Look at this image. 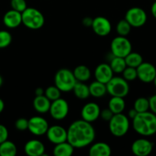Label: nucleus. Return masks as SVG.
<instances>
[{"label":"nucleus","mask_w":156,"mask_h":156,"mask_svg":"<svg viewBox=\"0 0 156 156\" xmlns=\"http://www.w3.org/2000/svg\"><path fill=\"white\" fill-rule=\"evenodd\" d=\"M152 82L154 83V85L155 86V88H156V76H155V78L154 79V80H153Z\"/></svg>","instance_id":"45"},{"label":"nucleus","mask_w":156,"mask_h":156,"mask_svg":"<svg viewBox=\"0 0 156 156\" xmlns=\"http://www.w3.org/2000/svg\"><path fill=\"white\" fill-rule=\"evenodd\" d=\"M24 151L28 156H43L45 152V146L40 140H31L24 145Z\"/></svg>","instance_id":"17"},{"label":"nucleus","mask_w":156,"mask_h":156,"mask_svg":"<svg viewBox=\"0 0 156 156\" xmlns=\"http://www.w3.org/2000/svg\"><path fill=\"white\" fill-rule=\"evenodd\" d=\"M67 141L74 149H82L93 143L96 137V131L91 123L77 120L70 123L67 128Z\"/></svg>","instance_id":"1"},{"label":"nucleus","mask_w":156,"mask_h":156,"mask_svg":"<svg viewBox=\"0 0 156 156\" xmlns=\"http://www.w3.org/2000/svg\"><path fill=\"white\" fill-rule=\"evenodd\" d=\"M49 114L56 120H62L67 117L69 113V105L65 99L60 98L51 101Z\"/></svg>","instance_id":"9"},{"label":"nucleus","mask_w":156,"mask_h":156,"mask_svg":"<svg viewBox=\"0 0 156 156\" xmlns=\"http://www.w3.org/2000/svg\"><path fill=\"white\" fill-rule=\"evenodd\" d=\"M44 95L50 101L57 100V99L60 98L61 95V91L56 85H50V86L47 87L45 90H44Z\"/></svg>","instance_id":"31"},{"label":"nucleus","mask_w":156,"mask_h":156,"mask_svg":"<svg viewBox=\"0 0 156 156\" xmlns=\"http://www.w3.org/2000/svg\"><path fill=\"white\" fill-rule=\"evenodd\" d=\"M100 111L101 109L97 104L95 102H89L84 105L81 109V118L92 123L99 118Z\"/></svg>","instance_id":"15"},{"label":"nucleus","mask_w":156,"mask_h":156,"mask_svg":"<svg viewBox=\"0 0 156 156\" xmlns=\"http://www.w3.org/2000/svg\"><path fill=\"white\" fill-rule=\"evenodd\" d=\"M17 150L16 145L8 140L0 144V156H15Z\"/></svg>","instance_id":"26"},{"label":"nucleus","mask_w":156,"mask_h":156,"mask_svg":"<svg viewBox=\"0 0 156 156\" xmlns=\"http://www.w3.org/2000/svg\"><path fill=\"white\" fill-rule=\"evenodd\" d=\"M12 41V36L8 30H0V49H4L9 47Z\"/></svg>","instance_id":"32"},{"label":"nucleus","mask_w":156,"mask_h":156,"mask_svg":"<svg viewBox=\"0 0 156 156\" xmlns=\"http://www.w3.org/2000/svg\"><path fill=\"white\" fill-rule=\"evenodd\" d=\"M132 126L136 133L142 136H151L156 133V114L151 111L138 113L132 120Z\"/></svg>","instance_id":"2"},{"label":"nucleus","mask_w":156,"mask_h":156,"mask_svg":"<svg viewBox=\"0 0 156 156\" xmlns=\"http://www.w3.org/2000/svg\"><path fill=\"white\" fill-rule=\"evenodd\" d=\"M74 152V147L67 141L54 145L53 154L55 156H70Z\"/></svg>","instance_id":"21"},{"label":"nucleus","mask_w":156,"mask_h":156,"mask_svg":"<svg viewBox=\"0 0 156 156\" xmlns=\"http://www.w3.org/2000/svg\"><path fill=\"white\" fill-rule=\"evenodd\" d=\"M127 66L137 68L142 62H143V58L142 55L136 52H130L125 57Z\"/></svg>","instance_id":"28"},{"label":"nucleus","mask_w":156,"mask_h":156,"mask_svg":"<svg viewBox=\"0 0 156 156\" xmlns=\"http://www.w3.org/2000/svg\"><path fill=\"white\" fill-rule=\"evenodd\" d=\"M88 153L90 156H110L112 153V149L107 143L98 142L91 145Z\"/></svg>","instance_id":"19"},{"label":"nucleus","mask_w":156,"mask_h":156,"mask_svg":"<svg viewBox=\"0 0 156 156\" xmlns=\"http://www.w3.org/2000/svg\"><path fill=\"white\" fill-rule=\"evenodd\" d=\"M132 26L130 25L129 23L124 18V19L120 20L119 22L116 24V33L119 36L127 37L129 34L130 31H131Z\"/></svg>","instance_id":"29"},{"label":"nucleus","mask_w":156,"mask_h":156,"mask_svg":"<svg viewBox=\"0 0 156 156\" xmlns=\"http://www.w3.org/2000/svg\"><path fill=\"white\" fill-rule=\"evenodd\" d=\"M74 77L77 82H87L91 77V72L90 69L84 65H79L73 71Z\"/></svg>","instance_id":"24"},{"label":"nucleus","mask_w":156,"mask_h":156,"mask_svg":"<svg viewBox=\"0 0 156 156\" xmlns=\"http://www.w3.org/2000/svg\"><path fill=\"white\" fill-rule=\"evenodd\" d=\"M133 108L137 111L138 113L145 112L149 111V101L148 98L144 97L138 98L134 102Z\"/></svg>","instance_id":"30"},{"label":"nucleus","mask_w":156,"mask_h":156,"mask_svg":"<svg viewBox=\"0 0 156 156\" xmlns=\"http://www.w3.org/2000/svg\"><path fill=\"white\" fill-rule=\"evenodd\" d=\"M51 101L44 94L35 96L33 100V108L39 114H46L49 111Z\"/></svg>","instance_id":"20"},{"label":"nucleus","mask_w":156,"mask_h":156,"mask_svg":"<svg viewBox=\"0 0 156 156\" xmlns=\"http://www.w3.org/2000/svg\"><path fill=\"white\" fill-rule=\"evenodd\" d=\"M149 101V110L151 112L156 114V94L151 96L148 98Z\"/></svg>","instance_id":"38"},{"label":"nucleus","mask_w":156,"mask_h":156,"mask_svg":"<svg viewBox=\"0 0 156 156\" xmlns=\"http://www.w3.org/2000/svg\"><path fill=\"white\" fill-rule=\"evenodd\" d=\"M73 92L75 97L80 100H85L90 96L89 85H86L84 82H76L73 88Z\"/></svg>","instance_id":"25"},{"label":"nucleus","mask_w":156,"mask_h":156,"mask_svg":"<svg viewBox=\"0 0 156 156\" xmlns=\"http://www.w3.org/2000/svg\"><path fill=\"white\" fill-rule=\"evenodd\" d=\"M5 108V103L4 101H3L2 99L0 98V114H1L2 112L3 111V110H4Z\"/></svg>","instance_id":"43"},{"label":"nucleus","mask_w":156,"mask_h":156,"mask_svg":"<svg viewBox=\"0 0 156 156\" xmlns=\"http://www.w3.org/2000/svg\"><path fill=\"white\" fill-rule=\"evenodd\" d=\"M10 5L12 9L21 12V13H22L28 8L25 0H11Z\"/></svg>","instance_id":"34"},{"label":"nucleus","mask_w":156,"mask_h":156,"mask_svg":"<svg viewBox=\"0 0 156 156\" xmlns=\"http://www.w3.org/2000/svg\"><path fill=\"white\" fill-rule=\"evenodd\" d=\"M3 23L9 28H16L22 24L21 13L13 9L8 11L3 16Z\"/></svg>","instance_id":"18"},{"label":"nucleus","mask_w":156,"mask_h":156,"mask_svg":"<svg viewBox=\"0 0 156 156\" xmlns=\"http://www.w3.org/2000/svg\"><path fill=\"white\" fill-rule=\"evenodd\" d=\"M15 126L18 130L19 131H24L28 129V120L24 117H21L18 118V120L15 121Z\"/></svg>","instance_id":"35"},{"label":"nucleus","mask_w":156,"mask_h":156,"mask_svg":"<svg viewBox=\"0 0 156 156\" xmlns=\"http://www.w3.org/2000/svg\"><path fill=\"white\" fill-rule=\"evenodd\" d=\"M22 24L31 30H39L44 26V16L38 9L28 7L21 13Z\"/></svg>","instance_id":"3"},{"label":"nucleus","mask_w":156,"mask_h":156,"mask_svg":"<svg viewBox=\"0 0 156 156\" xmlns=\"http://www.w3.org/2000/svg\"><path fill=\"white\" fill-rule=\"evenodd\" d=\"M2 84H3V79H2V77L0 76V87L2 85Z\"/></svg>","instance_id":"44"},{"label":"nucleus","mask_w":156,"mask_h":156,"mask_svg":"<svg viewBox=\"0 0 156 156\" xmlns=\"http://www.w3.org/2000/svg\"><path fill=\"white\" fill-rule=\"evenodd\" d=\"M93 18H90V17H85L84 18H83L82 24L85 27H91L92 23H93Z\"/></svg>","instance_id":"39"},{"label":"nucleus","mask_w":156,"mask_h":156,"mask_svg":"<svg viewBox=\"0 0 156 156\" xmlns=\"http://www.w3.org/2000/svg\"><path fill=\"white\" fill-rule=\"evenodd\" d=\"M108 123L110 133L116 137L125 136L130 127L129 118L122 113L114 114Z\"/></svg>","instance_id":"5"},{"label":"nucleus","mask_w":156,"mask_h":156,"mask_svg":"<svg viewBox=\"0 0 156 156\" xmlns=\"http://www.w3.org/2000/svg\"><path fill=\"white\" fill-rule=\"evenodd\" d=\"M114 114L111 111V110L110 108H106V109H103L102 111H100V115H99V117L102 119L104 121L109 122L112 119V117H113Z\"/></svg>","instance_id":"36"},{"label":"nucleus","mask_w":156,"mask_h":156,"mask_svg":"<svg viewBox=\"0 0 156 156\" xmlns=\"http://www.w3.org/2000/svg\"><path fill=\"white\" fill-rule=\"evenodd\" d=\"M89 89H90V96L96 98L104 97L107 93L106 84L98 82L96 80L90 83V85H89Z\"/></svg>","instance_id":"22"},{"label":"nucleus","mask_w":156,"mask_h":156,"mask_svg":"<svg viewBox=\"0 0 156 156\" xmlns=\"http://www.w3.org/2000/svg\"><path fill=\"white\" fill-rule=\"evenodd\" d=\"M48 128V122L45 118L41 116H34L28 120V129L34 136H40L45 135Z\"/></svg>","instance_id":"10"},{"label":"nucleus","mask_w":156,"mask_h":156,"mask_svg":"<svg viewBox=\"0 0 156 156\" xmlns=\"http://www.w3.org/2000/svg\"><path fill=\"white\" fill-rule=\"evenodd\" d=\"M76 80L73 71L68 69H61L54 76V85L61 90V92H70L73 91Z\"/></svg>","instance_id":"4"},{"label":"nucleus","mask_w":156,"mask_h":156,"mask_svg":"<svg viewBox=\"0 0 156 156\" xmlns=\"http://www.w3.org/2000/svg\"><path fill=\"white\" fill-rule=\"evenodd\" d=\"M113 76L114 73L112 70L110 64L108 63L102 62L99 64L94 70L95 79L102 83L106 84Z\"/></svg>","instance_id":"16"},{"label":"nucleus","mask_w":156,"mask_h":156,"mask_svg":"<svg viewBox=\"0 0 156 156\" xmlns=\"http://www.w3.org/2000/svg\"><path fill=\"white\" fill-rule=\"evenodd\" d=\"M137 79L144 83L152 82L156 76V68L153 64L143 62L136 68Z\"/></svg>","instance_id":"11"},{"label":"nucleus","mask_w":156,"mask_h":156,"mask_svg":"<svg viewBox=\"0 0 156 156\" xmlns=\"http://www.w3.org/2000/svg\"><path fill=\"white\" fill-rule=\"evenodd\" d=\"M154 145L150 140L140 138L135 140L131 146L132 152L136 156H148L151 153Z\"/></svg>","instance_id":"14"},{"label":"nucleus","mask_w":156,"mask_h":156,"mask_svg":"<svg viewBox=\"0 0 156 156\" xmlns=\"http://www.w3.org/2000/svg\"><path fill=\"white\" fill-rule=\"evenodd\" d=\"M154 1H156V0H154Z\"/></svg>","instance_id":"46"},{"label":"nucleus","mask_w":156,"mask_h":156,"mask_svg":"<svg viewBox=\"0 0 156 156\" xmlns=\"http://www.w3.org/2000/svg\"><path fill=\"white\" fill-rule=\"evenodd\" d=\"M107 93L111 97L125 98L128 95L129 92V85L128 81L125 80L123 77L113 76L106 84Z\"/></svg>","instance_id":"6"},{"label":"nucleus","mask_w":156,"mask_h":156,"mask_svg":"<svg viewBox=\"0 0 156 156\" xmlns=\"http://www.w3.org/2000/svg\"><path fill=\"white\" fill-rule=\"evenodd\" d=\"M151 12L152 16L156 19V1H154V2H153V4L151 5Z\"/></svg>","instance_id":"41"},{"label":"nucleus","mask_w":156,"mask_h":156,"mask_svg":"<svg viewBox=\"0 0 156 156\" xmlns=\"http://www.w3.org/2000/svg\"><path fill=\"white\" fill-rule=\"evenodd\" d=\"M108 108L111 110L114 114H120L123 112L125 108V102L124 98L113 96L110 99L108 103Z\"/></svg>","instance_id":"23"},{"label":"nucleus","mask_w":156,"mask_h":156,"mask_svg":"<svg viewBox=\"0 0 156 156\" xmlns=\"http://www.w3.org/2000/svg\"><path fill=\"white\" fill-rule=\"evenodd\" d=\"M45 135L47 136L49 142L54 145L65 142L67 140V129L60 125H53L49 126Z\"/></svg>","instance_id":"13"},{"label":"nucleus","mask_w":156,"mask_h":156,"mask_svg":"<svg viewBox=\"0 0 156 156\" xmlns=\"http://www.w3.org/2000/svg\"><path fill=\"white\" fill-rule=\"evenodd\" d=\"M35 96H40L44 94V90L42 88H37L35 91Z\"/></svg>","instance_id":"42"},{"label":"nucleus","mask_w":156,"mask_h":156,"mask_svg":"<svg viewBox=\"0 0 156 156\" xmlns=\"http://www.w3.org/2000/svg\"><path fill=\"white\" fill-rule=\"evenodd\" d=\"M147 14L143 9L139 7H132L127 10L125 19L133 27H142L146 23Z\"/></svg>","instance_id":"8"},{"label":"nucleus","mask_w":156,"mask_h":156,"mask_svg":"<svg viewBox=\"0 0 156 156\" xmlns=\"http://www.w3.org/2000/svg\"><path fill=\"white\" fill-rule=\"evenodd\" d=\"M91 27L93 32L99 37L107 36L112 30L111 22L103 16H97L93 18Z\"/></svg>","instance_id":"12"},{"label":"nucleus","mask_w":156,"mask_h":156,"mask_svg":"<svg viewBox=\"0 0 156 156\" xmlns=\"http://www.w3.org/2000/svg\"><path fill=\"white\" fill-rule=\"evenodd\" d=\"M8 137H9L8 129L3 124H0V144L7 140Z\"/></svg>","instance_id":"37"},{"label":"nucleus","mask_w":156,"mask_h":156,"mask_svg":"<svg viewBox=\"0 0 156 156\" xmlns=\"http://www.w3.org/2000/svg\"><path fill=\"white\" fill-rule=\"evenodd\" d=\"M110 66L113 73L116 74L122 73L124 69L127 67L125 58L119 57V56H113L110 60Z\"/></svg>","instance_id":"27"},{"label":"nucleus","mask_w":156,"mask_h":156,"mask_svg":"<svg viewBox=\"0 0 156 156\" xmlns=\"http://www.w3.org/2000/svg\"><path fill=\"white\" fill-rule=\"evenodd\" d=\"M132 51V44L126 37L118 35L112 40L110 44V52L113 56L125 58Z\"/></svg>","instance_id":"7"},{"label":"nucleus","mask_w":156,"mask_h":156,"mask_svg":"<svg viewBox=\"0 0 156 156\" xmlns=\"http://www.w3.org/2000/svg\"><path fill=\"white\" fill-rule=\"evenodd\" d=\"M122 77L128 82H132L137 79V70L136 68L127 66L122 72Z\"/></svg>","instance_id":"33"},{"label":"nucleus","mask_w":156,"mask_h":156,"mask_svg":"<svg viewBox=\"0 0 156 156\" xmlns=\"http://www.w3.org/2000/svg\"><path fill=\"white\" fill-rule=\"evenodd\" d=\"M137 114H138L137 111H136L134 108H132V109H130L129 111H128V117L129 119H131V120H133V119L136 117V115H137Z\"/></svg>","instance_id":"40"}]
</instances>
